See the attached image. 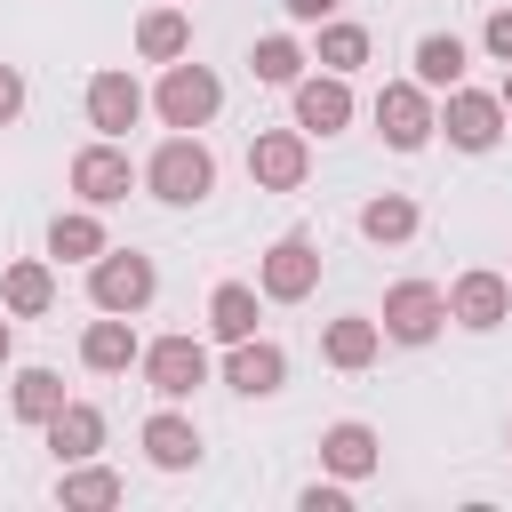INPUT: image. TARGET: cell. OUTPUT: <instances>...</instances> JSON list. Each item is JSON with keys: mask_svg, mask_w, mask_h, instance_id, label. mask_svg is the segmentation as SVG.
I'll return each mask as SVG.
<instances>
[{"mask_svg": "<svg viewBox=\"0 0 512 512\" xmlns=\"http://www.w3.org/2000/svg\"><path fill=\"white\" fill-rule=\"evenodd\" d=\"M144 192L168 200V208H200V200L216 192V152H208L192 128H176V136L144 160Z\"/></svg>", "mask_w": 512, "mask_h": 512, "instance_id": "cell-1", "label": "cell"}, {"mask_svg": "<svg viewBox=\"0 0 512 512\" xmlns=\"http://www.w3.org/2000/svg\"><path fill=\"white\" fill-rule=\"evenodd\" d=\"M152 112L168 120V128H208L216 112H224V80L208 72V64H192V56H176V64H160V88H152Z\"/></svg>", "mask_w": 512, "mask_h": 512, "instance_id": "cell-2", "label": "cell"}, {"mask_svg": "<svg viewBox=\"0 0 512 512\" xmlns=\"http://www.w3.org/2000/svg\"><path fill=\"white\" fill-rule=\"evenodd\" d=\"M376 136H384L392 152H424V144L440 136L432 88H424V80H384V88H376Z\"/></svg>", "mask_w": 512, "mask_h": 512, "instance_id": "cell-3", "label": "cell"}, {"mask_svg": "<svg viewBox=\"0 0 512 512\" xmlns=\"http://www.w3.org/2000/svg\"><path fill=\"white\" fill-rule=\"evenodd\" d=\"M152 296H160V272H152L144 248H104L88 264V304L96 312H144Z\"/></svg>", "mask_w": 512, "mask_h": 512, "instance_id": "cell-4", "label": "cell"}, {"mask_svg": "<svg viewBox=\"0 0 512 512\" xmlns=\"http://www.w3.org/2000/svg\"><path fill=\"white\" fill-rule=\"evenodd\" d=\"M256 288H264V304H304L320 288V240L312 232H280L256 256Z\"/></svg>", "mask_w": 512, "mask_h": 512, "instance_id": "cell-5", "label": "cell"}, {"mask_svg": "<svg viewBox=\"0 0 512 512\" xmlns=\"http://www.w3.org/2000/svg\"><path fill=\"white\" fill-rule=\"evenodd\" d=\"M504 96H488V88H448V104H440V136L456 144V152H496V136H504Z\"/></svg>", "mask_w": 512, "mask_h": 512, "instance_id": "cell-6", "label": "cell"}, {"mask_svg": "<svg viewBox=\"0 0 512 512\" xmlns=\"http://www.w3.org/2000/svg\"><path fill=\"white\" fill-rule=\"evenodd\" d=\"M248 176H256V192H296L312 176V136L304 128H256L248 136Z\"/></svg>", "mask_w": 512, "mask_h": 512, "instance_id": "cell-7", "label": "cell"}, {"mask_svg": "<svg viewBox=\"0 0 512 512\" xmlns=\"http://www.w3.org/2000/svg\"><path fill=\"white\" fill-rule=\"evenodd\" d=\"M376 320H384V336H392V344H432V336H440V320H448V288H432V280H392Z\"/></svg>", "mask_w": 512, "mask_h": 512, "instance_id": "cell-8", "label": "cell"}, {"mask_svg": "<svg viewBox=\"0 0 512 512\" xmlns=\"http://www.w3.org/2000/svg\"><path fill=\"white\" fill-rule=\"evenodd\" d=\"M136 368H144V384H152L160 400H192V392L216 376L200 336H160V344H144V360H136Z\"/></svg>", "mask_w": 512, "mask_h": 512, "instance_id": "cell-9", "label": "cell"}, {"mask_svg": "<svg viewBox=\"0 0 512 512\" xmlns=\"http://www.w3.org/2000/svg\"><path fill=\"white\" fill-rule=\"evenodd\" d=\"M72 192H80L88 208H112V200H128V192H136V168H128L120 136H96V144H80V152H72Z\"/></svg>", "mask_w": 512, "mask_h": 512, "instance_id": "cell-10", "label": "cell"}, {"mask_svg": "<svg viewBox=\"0 0 512 512\" xmlns=\"http://www.w3.org/2000/svg\"><path fill=\"white\" fill-rule=\"evenodd\" d=\"M448 320H456V328H472V336L504 328V320H512V280H504V272H488V264L456 272V288H448Z\"/></svg>", "mask_w": 512, "mask_h": 512, "instance_id": "cell-11", "label": "cell"}, {"mask_svg": "<svg viewBox=\"0 0 512 512\" xmlns=\"http://www.w3.org/2000/svg\"><path fill=\"white\" fill-rule=\"evenodd\" d=\"M224 384H232L240 400H272V392L288 384V352H280L272 336H240V344H224Z\"/></svg>", "mask_w": 512, "mask_h": 512, "instance_id": "cell-12", "label": "cell"}, {"mask_svg": "<svg viewBox=\"0 0 512 512\" xmlns=\"http://www.w3.org/2000/svg\"><path fill=\"white\" fill-rule=\"evenodd\" d=\"M144 112H152V96L136 88V72H96L88 80V128L96 136H128Z\"/></svg>", "mask_w": 512, "mask_h": 512, "instance_id": "cell-13", "label": "cell"}, {"mask_svg": "<svg viewBox=\"0 0 512 512\" xmlns=\"http://www.w3.org/2000/svg\"><path fill=\"white\" fill-rule=\"evenodd\" d=\"M296 128H304V136L352 128V72H312V80H296Z\"/></svg>", "mask_w": 512, "mask_h": 512, "instance_id": "cell-14", "label": "cell"}, {"mask_svg": "<svg viewBox=\"0 0 512 512\" xmlns=\"http://www.w3.org/2000/svg\"><path fill=\"white\" fill-rule=\"evenodd\" d=\"M376 352H384V320H376V312H336V320L320 328V360L344 368V376H360Z\"/></svg>", "mask_w": 512, "mask_h": 512, "instance_id": "cell-15", "label": "cell"}, {"mask_svg": "<svg viewBox=\"0 0 512 512\" xmlns=\"http://www.w3.org/2000/svg\"><path fill=\"white\" fill-rule=\"evenodd\" d=\"M80 360H88L96 376H128V368L144 360V344H136V312H104V320H88Z\"/></svg>", "mask_w": 512, "mask_h": 512, "instance_id": "cell-16", "label": "cell"}, {"mask_svg": "<svg viewBox=\"0 0 512 512\" xmlns=\"http://www.w3.org/2000/svg\"><path fill=\"white\" fill-rule=\"evenodd\" d=\"M144 456H152L160 472H192V464H200V424H192L176 400L152 408V416H144Z\"/></svg>", "mask_w": 512, "mask_h": 512, "instance_id": "cell-17", "label": "cell"}, {"mask_svg": "<svg viewBox=\"0 0 512 512\" xmlns=\"http://www.w3.org/2000/svg\"><path fill=\"white\" fill-rule=\"evenodd\" d=\"M320 464H328L336 480H368V472L384 464V440H376V424H360V416L328 424V432H320Z\"/></svg>", "mask_w": 512, "mask_h": 512, "instance_id": "cell-18", "label": "cell"}, {"mask_svg": "<svg viewBox=\"0 0 512 512\" xmlns=\"http://www.w3.org/2000/svg\"><path fill=\"white\" fill-rule=\"evenodd\" d=\"M40 432H48L56 464H88V456L104 448V408H96V400H64V408H56Z\"/></svg>", "mask_w": 512, "mask_h": 512, "instance_id": "cell-19", "label": "cell"}, {"mask_svg": "<svg viewBox=\"0 0 512 512\" xmlns=\"http://www.w3.org/2000/svg\"><path fill=\"white\" fill-rule=\"evenodd\" d=\"M136 56H144V64H176V56H192V16H184V0L136 16Z\"/></svg>", "mask_w": 512, "mask_h": 512, "instance_id": "cell-20", "label": "cell"}, {"mask_svg": "<svg viewBox=\"0 0 512 512\" xmlns=\"http://www.w3.org/2000/svg\"><path fill=\"white\" fill-rule=\"evenodd\" d=\"M0 304H8V320H40V312L56 304V272H48L40 256H16V264L0 272Z\"/></svg>", "mask_w": 512, "mask_h": 512, "instance_id": "cell-21", "label": "cell"}, {"mask_svg": "<svg viewBox=\"0 0 512 512\" xmlns=\"http://www.w3.org/2000/svg\"><path fill=\"white\" fill-rule=\"evenodd\" d=\"M128 488H120V472H104L96 456L88 464H56V504L64 512H104V504H120Z\"/></svg>", "mask_w": 512, "mask_h": 512, "instance_id": "cell-22", "label": "cell"}, {"mask_svg": "<svg viewBox=\"0 0 512 512\" xmlns=\"http://www.w3.org/2000/svg\"><path fill=\"white\" fill-rule=\"evenodd\" d=\"M112 240H104V216L80 200V208H64L56 224H48V256H64V264H96Z\"/></svg>", "mask_w": 512, "mask_h": 512, "instance_id": "cell-23", "label": "cell"}, {"mask_svg": "<svg viewBox=\"0 0 512 512\" xmlns=\"http://www.w3.org/2000/svg\"><path fill=\"white\" fill-rule=\"evenodd\" d=\"M416 200L408 192H376V200H360V240H376V248H400V240H416Z\"/></svg>", "mask_w": 512, "mask_h": 512, "instance_id": "cell-24", "label": "cell"}, {"mask_svg": "<svg viewBox=\"0 0 512 512\" xmlns=\"http://www.w3.org/2000/svg\"><path fill=\"white\" fill-rule=\"evenodd\" d=\"M256 304H264V288H248V280H224V288L208 296V336H216V344H240V336H256Z\"/></svg>", "mask_w": 512, "mask_h": 512, "instance_id": "cell-25", "label": "cell"}, {"mask_svg": "<svg viewBox=\"0 0 512 512\" xmlns=\"http://www.w3.org/2000/svg\"><path fill=\"white\" fill-rule=\"evenodd\" d=\"M64 400H72V392H64V376H56V368H16V384H8L16 424H48Z\"/></svg>", "mask_w": 512, "mask_h": 512, "instance_id": "cell-26", "label": "cell"}, {"mask_svg": "<svg viewBox=\"0 0 512 512\" xmlns=\"http://www.w3.org/2000/svg\"><path fill=\"white\" fill-rule=\"evenodd\" d=\"M312 64H320V72H360V64H368V24L328 16V24H320V40H312Z\"/></svg>", "mask_w": 512, "mask_h": 512, "instance_id": "cell-27", "label": "cell"}, {"mask_svg": "<svg viewBox=\"0 0 512 512\" xmlns=\"http://www.w3.org/2000/svg\"><path fill=\"white\" fill-rule=\"evenodd\" d=\"M464 64H472V48H464L456 32H424V40H416V80H424V88L448 96V88L464 80Z\"/></svg>", "mask_w": 512, "mask_h": 512, "instance_id": "cell-28", "label": "cell"}, {"mask_svg": "<svg viewBox=\"0 0 512 512\" xmlns=\"http://www.w3.org/2000/svg\"><path fill=\"white\" fill-rule=\"evenodd\" d=\"M304 64H312V56H304L288 32H264V40L248 48V72H256L264 88H296V80H304Z\"/></svg>", "mask_w": 512, "mask_h": 512, "instance_id": "cell-29", "label": "cell"}, {"mask_svg": "<svg viewBox=\"0 0 512 512\" xmlns=\"http://www.w3.org/2000/svg\"><path fill=\"white\" fill-rule=\"evenodd\" d=\"M296 512H352V488H344V480L328 472V480H312V488L296 496Z\"/></svg>", "mask_w": 512, "mask_h": 512, "instance_id": "cell-30", "label": "cell"}, {"mask_svg": "<svg viewBox=\"0 0 512 512\" xmlns=\"http://www.w3.org/2000/svg\"><path fill=\"white\" fill-rule=\"evenodd\" d=\"M480 48H488L496 64H512V8H496V16L480 24Z\"/></svg>", "mask_w": 512, "mask_h": 512, "instance_id": "cell-31", "label": "cell"}, {"mask_svg": "<svg viewBox=\"0 0 512 512\" xmlns=\"http://www.w3.org/2000/svg\"><path fill=\"white\" fill-rule=\"evenodd\" d=\"M16 112H24V72L0 64V128H16Z\"/></svg>", "mask_w": 512, "mask_h": 512, "instance_id": "cell-32", "label": "cell"}, {"mask_svg": "<svg viewBox=\"0 0 512 512\" xmlns=\"http://www.w3.org/2000/svg\"><path fill=\"white\" fill-rule=\"evenodd\" d=\"M280 8H288V16H296V24H328V16H336V8H344V0H280Z\"/></svg>", "mask_w": 512, "mask_h": 512, "instance_id": "cell-33", "label": "cell"}, {"mask_svg": "<svg viewBox=\"0 0 512 512\" xmlns=\"http://www.w3.org/2000/svg\"><path fill=\"white\" fill-rule=\"evenodd\" d=\"M8 352H16V328H8V320H0V368H8Z\"/></svg>", "mask_w": 512, "mask_h": 512, "instance_id": "cell-34", "label": "cell"}, {"mask_svg": "<svg viewBox=\"0 0 512 512\" xmlns=\"http://www.w3.org/2000/svg\"><path fill=\"white\" fill-rule=\"evenodd\" d=\"M496 96H504V112H512V64H504V88H496Z\"/></svg>", "mask_w": 512, "mask_h": 512, "instance_id": "cell-35", "label": "cell"}, {"mask_svg": "<svg viewBox=\"0 0 512 512\" xmlns=\"http://www.w3.org/2000/svg\"><path fill=\"white\" fill-rule=\"evenodd\" d=\"M504 448H512V424H504Z\"/></svg>", "mask_w": 512, "mask_h": 512, "instance_id": "cell-36", "label": "cell"}]
</instances>
